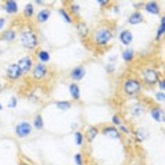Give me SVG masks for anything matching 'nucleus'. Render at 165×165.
I'll return each mask as SVG.
<instances>
[{"mask_svg":"<svg viewBox=\"0 0 165 165\" xmlns=\"http://www.w3.org/2000/svg\"><path fill=\"white\" fill-rule=\"evenodd\" d=\"M146 10L149 12L151 14H154V15H158L160 13V9L159 6L155 2H150L148 3L145 6Z\"/></svg>","mask_w":165,"mask_h":165,"instance_id":"obj_10","label":"nucleus"},{"mask_svg":"<svg viewBox=\"0 0 165 165\" xmlns=\"http://www.w3.org/2000/svg\"><path fill=\"white\" fill-rule=\"evenodd\" d=\"M16 104H17V100L15 98H11L10 102H9L8 106L10 108H13L15 107L16 105Z\"/></svg>","mask_w":165,"mask_h":165,"instance_id":"obj_29","label":"nucleus"},{"mask_svg":"<svg viewBox=\"0 0 165 165\" xmlns=\"http://www.w3.org/2000/svg\"><path fill=\"white\" fill-rule=\"evenodd\" d=\"M75 160L78 165H82V160H81V157L80 154H77L75 156Z\"/></svg>","mask_w":165,"mask_h":165,"instance_id":"obj_32","label":"nucleus"},{"mask_svg":"<svg viewBox=\"0 0 165 165\" xmlns=\"http://www.w3.org/2000/svg\"><path fill=\"white\" fill-rule=\"evenodd\" d=\"M3 37L5 40L7 41H12L15 39L16 33L13 30H7L3 34Z\"/></svg>","mask_w":165,"mask_h":165,"instance_id":"obj_18","label":"nucleus"},{"mask_svg":"<svg viewBox=\"0 0 165 165\" xmlns=\"http://www.w3.org/2000/svg\"><path fill=\"white\" fill-rule=\"evenodd\" d=\"M104 133L105 134H106L107 136H110V137L112 138H120V133H119V131H118L116 129L113 127H108L106 128L104 131Z\"/></svg>","mask_w":165,"mask_h":165,"instance_id":"obj_17","label":"nucleus"},{"mask_svg":"<svg viewBox=\"0 0 165 165\" xmlns=\"http://www.w3.org/2000/svg\"><path fill=\"white\" fill-rule=\"evenodd\" d=\"M97 133H98V130H96L95 128H94V127L90 128L89 130H88V132H87V135H86L87 139L89 140V141L92 140L96 136Z\"/></svg>","mask_w":165,"mask_h":165,"instance_id":"obj_20","label":"nucleus"},{"mask_svg":"<svg viewBox=\"0 0 165 165\" xmlns=\"http://www.w3.org/2000/svg\"><path fill=\"white\" fill-rule=\"evenodd\" d=\"M158 73L153 69H148L143 73V79L148 84H155L158 81Z\"/></svg>","mask_w":165,"mask_h":165,"instance_id":"obj_5","label":"nucleus"},{"mask_svg":"<svg viewBox=\"0 0 165 165\" xmlns=\"http://www.w3.org/2000/svg\"><path fill=\"white\" fill-rule=\"evenodd\" d=\"M50 16V11L48 10H43L37 14V20L40 23H44L48 21Z\"/></svg>","mask_w":165,"mask_h":165,"instance_id":"obj_14","label":"nucleus"},{"mask_svg":"<svg viewBox=\"0 0 165 165\" xmlns=\"http://www.w3.org/2000/svg\"><path fill=\"white\" fill-rule=\"evenodd\" d=\"M159 84H160V87L161 89H164V80H160L159 81Z\"/></svg>","mask_w":165,"mask_h":165,"instance_id":"obj_35","label":"nucleus"},{"mask_svg":"<svg viewBox=\"0 0 165 165\" xmlns=\"http://www.w3.org/2000/svg\"><path fill=\"white\" fill-rule=\"evenodd\" d=\"M151 115L157 122H163L164 121V112L161 109L156 108L151 111Z\"/></svg>","mask_w":165,"mask_h":165,"instance_id":"obj_12","label":"nucleus"},{"mask_svg":"<svg viewBox=\"0 0 165 165\" xmlns=\"http://www.w3.org/2000/svg\"><path fill=\"white\" fill-rule=\"evenodd\" d=\"M78 31L81 34H82V36H85L88 33V29L87 26H85V24H79L78 26Z\"/></svg>","mask_w":165,"mask_h":165,"instance_id":"obj_26","label":"nucleus"},{"mask_svg":"<svg viewBox=\"0 0 165 165\" xmlns=\"http://www.w3.org/2000/svg\"><path fill=\"white\" fill-rule=\"evenodd\" d=\"M5 20H4L3 18H1V19H0V29L3 27V26L5 24Z\"/></svg>","mask_w":165,"mask_h":165,"instance_id":"obj_36","label":"nucleus"},{"mask_svg":"<svg viewBox=\"0 0 165 165\" xmlns=\"http://www.w3.org/2000/svg\"><path fill=\"white\" fill-rule=\"evenodd\" d=\"M82 140H83V136L82 134L79 132H77L75 133V142L78 145H81L82 143Z\"/></svg>","mask_w":165,"mask_h":165,"instance_id":"obj_27","label":"nucleus"},{"mask_svg":"<svg viewBox=\"0 0 165 165\" xmlns=\"http://www.w3.org/2000/svg\"><path fill=\"white\" fill-rule=\"evenodd\" d=\"M143 21V15L140 13H133V15L131 16L129 19V22H130V24H133V25H135V24H138V23H141Z\"/></svg>","mask_w":165,"mask_h":165,"instance_id":"obj_15","label":"nucleus"},{"mask_svg":"<svg viewBox=\"0 0 165 165\" xmlns=\"http://www.w3.org/2000/svg\"><path fill=\"white\" fill-rule=\"evenodd\" d=\"M33 123H34V126H35L37 129H38V130L41 129V128L43 127V122L42 117H41L40 115H37L35 120H34Z\"/></svg>","mask_w":165,"mask_h":165,"instance_id":"obj_24","label":"nucleus"},{"mask_svg":"<svg viewBox=\"0 0 165 165\" xmlns=\"http://www.w3.org/2000/svg\"><path fill=\"white\" fill-rule=\"evenodd\" d=\"M69 90H70L71 95L75 99L78 100V98H80V89H79L78 85H76V84H71V85H70Z\"/></svg>","mask_w":165,"mask_h":165,"instance_id":"obj_16","label":"nucleus"},{"mask_svg":"<svg viewBox=\"0 0 165 165\" xmlns=\"http://www.w3.org/2000/svg\"><path fill=\"white\" fill-rule=\"evenodd\" d=\"M60 14L63 16V17H64V19H65L66 21H68V22H71V18L70 16L68 15V13L65 12V10H60Z\"/></svg>","mask_w":165,"mask_h":165,"instance_id":"obj_28","label":"nucleus"},{"mask_svg":"<svg viewBox=\"0 0 165 165\" xmlns=\"http://www.w3.org/2000/svg\"><path fill=\"white\" fill-rule=\"evenodd\" d=\"M47 75V67L45 65L40 63L35 66V68L33 69V75L36 79H42L45 77V75Z\"/></svg>","mask_w":165,"mask_h":165,"instance_id":"obj_7","label":"nucleus"},{"mask_svg":"<svg viewBox=\"0 0 165 165\" xmlns=\"http://www.w3.org/2000/svg\"><path fill=\"white\" fill-rule=\"evenodd\" d=\"M5 9L8 13H10V14L16 13L18 11L17 3L14 1H8L5 3Z\"/></svg>","mask_w":165,"mask_h":165,"instance_id":"obj_13","label":"nucleus"},{"mask_svg":"<svg viewBox=\"0 0 165 165\" xmlns=\"http://www.w3.org/2000/svg\"><path fill=\"white\" fill-rule=\"evenodd\" d=\"M156 97L158 98V100L159 101H164V94L163 92H158L156 95Z\"/></svg>","mask_w":165,"mask_h":165,"instance_id":"obj_31","label":"nucleus"},{"mask_svg":"<svg viewBox=\"0 0 165 165\" xmlns=\"http://www.w3.org/2000/svg\"><path fill=\"white\" fill-rule=\"evenodd\" d=\"M85 75V71L84 68L81 67H78V68H75L71 72V77H72L75 80H81L84 78Z\"/></svg>","mask_w":165,"mask_h":165,"instance_id":"obj_11","label":"nucleus"},{"mask_svg":"<svg viewBox=\"0 0 165 165\" xmlns=\"http://www.w3.org/2000/svg\"><path fill=\"white\" fill-rule=\"evenodd\" d=\"M113 122L114 123H115V124H116V125H119V124H120V118L118 117L117 115H115V116H113Z\"/></svg>","mask_w":165,"mask_h":165,"instance_id":"obj_33","label":"nucleus"},{"mask_svg":"<svg viewBox=\"0 0 165 165\" xmlns=\"http://www.w3.org/2000/svg\"><path fill=\"white\" fill-rule=\"evenodd\" d=\"M1 90H2V85L0 84V92H1Z\"/></svg>","mask_w":165,"mask_h":165,"instance_id":"obj_38","label":"nucleus"},{"mask_svg":"<svg viewBox=\"0 0 165 165\" xmlns=\"http://www.w3.org/2000/svg\"><path fill=\"white\" fill-rule=\"evenodd\" d=\"M17 65L19 66L22 74H23L30 70L32 67V60L29 57H24L18 61Z\"/></svg>","mask_w":165,"mask_h":165,"instance_id":"obj_8","label":"nucleus"},{"mask_svg":"<svg viewBox=\"0 0 165 165\" xmlns=\"http://www.w3.org/2000/svg\"><path fill=\"white\" fill-rule=\"evenodd\" d=\"M141 111H142V109H141V106H140V105H135V106L133 107V113H134V114L139 115V114L141 113Z\"/></svg>","mask_w":165,"mask_h":165,"instance_id":"obj_30","label":"nucleus"},{"mask_svg":"<svg viewBox=\"0 0 165 165\" xmlns=\"http://www.w3.org/2000/svg\"><path fill=\"white\" fill-rule=\"evenodd\" d=\"M33 12H34V9H33V5L31 3H28L25 6L24 9V14L26 17H31L33 15Z\"/></svg>","mask_w":165,"mask_h":165,"instance_id":"obj_19","label":"nucleus"},{"mask_svg":"<svg viewBox=\"0 0 165 165\" xmlns=\"http://www.w3.org/2000/svg\"><path fill=\"white\" fill-rule=\"evenodd\" d=\"M20 40L22 44L28 49H33L37 45V37L31 30H25L22 32L20 35Z\"/></svg>","mask_w":165,"mask_h":165,"instance_id":"obj_1","label":"nucleus"},{"mask_svg":"<svg viewBox=\"0 0 165 165\" xmlns=\"http://www.w3.org/2000/svg\"><path fill=\"white\" fill-rule=\"evenodd\" d=\"M21 165H28V164H24V163H23V164H22Z\"/></svg>","mask_w":165,"mask_h":165,"instance_id":"obj_40","label":"nucleus"},{"mask_svg":"<svg viewBox=\"0 0 165 165\" xmlns=\"http://www.w3.org/2000/svg\"><path fill=\"white\" fill-rule=\"evenodd\" d=\"M140 88H141L140 83L135 79L128 80L124 85V90L128 95H134L140 90Z\"/></svg>","mask_w":165,"mask_h":165,"instance_id":"obj_3","label":"nucleus"},{"mask_svg":"<svg viewBox=\"0 0 165 165\" xmlns=\"http://www.w3.org/2000/svg\"><path fill=\"white\" fill-rule=\"evenodd\" d=\"M57 106H58L60 109L62 110H65V109H69L71 106V104L68 102H59V103H57Z\"/></svg>","mask_w":165,"mask_h":165,"instance_id":"obj_25","label":"nucleus"},{"mask_svg":"<svg viewBox=\"0 0 165 165\" xmlns=\"http://www.w3.org/2000/svg\"><path fill=\"white\" fill-rule=\"evenodd\" d=\"M71 9H72L73 12H74L75 13H78V10H79V5H73Z\"/></svg>","mask_w":165,"mask_h":165,"instance_id":"obj_34","label":"nucleus"},{"mask_svg":"<svg viewBox=\"0 0 165 165\" xmlns=\"http://www.w3.org/2000/svg\"><path fill=\"white\" fill-rule=\"evenodd\" d=\"M32 127L28 123H22L19 124L16 129V133L20 137H25L30 134Z\"/></svg>","mask_w":165,"mask_h":165,"instance_id":"obj_4","label":"nucleus"},{"mask_svg":"<svg viewBox=\"0 0 165 165\" xmlns=\"http://www.w3.org/2000/svg\"><path fill=\"white\" fill-rule=\"evenodd\" d=\"M165 30V23H164V17L162 18L161 20V23H160V26L159 29H158V33H157V39H160L161 37V36L164 34Z\"/></svg>","mask_w":165,"mask_h":165,"instance_id":"obj_23","label":"nucleus"},{"mask_svg":"<svg viewBox=\"0 0 165 165\" xmlns=\"http://www.w3.org/2000/svg\"><path fill=\"white\" fill-rule=\"evenodd\" d=\"M112 32L108 29H102L98 30L95 36V41L98 45H105L112 39Z\"/></svg>","mask_w":165,"mask_h":165,"instance_id":"obj_2","label":"nucleus"},{"mask_svg":"<svg viewBox=\"0 0 165 165\" xmlns=\"http://www.w3.org/2000/svg\"><path fill=\"white\" fill-rule=\"evenodd\" d=\"M2 108H3V106H2V105H1V103H0V109H2Z\"/></svg>","mask_w":165,"mask_h":165,"instance_id":"obj_39","label":"nucleus"},{"mask_svg":"<svg viewBox=\"0 0 165 165\" xmlns=\"http://www.w3.org/2000/svg\"><path fill=\"white\" fill-rule=\"evenodd\" d=\"M123 57L126 61H130L133 58V50L131 49L125 50L123 54Z\"/></svg>","mask_w":165,"mask_h":165,"instance_id":"obj_21","label":"nucleus"},{"mask_svg":"<svg viewBox=\"0 0 165 165\" xmlns=\"http://www.w3.org/2000/svg\"><path fill=\"white\" fill-rule=\"evenodd\" d=\"M121 129H122V130H123V131H125V132H128L127 130H126V127H124V126H121Z\"/></svg>","mask_w":165,"mask_h":165,"instance_id":"obj_37","label":"nucleus"},{"mask_svg":"<svg viewBox=\"0 0 165 165\" xmlns=\"http://www.w3.org/2000/svg\"><path fill=\"white\" fill-rule=\"evenodd\" d=\"M120 40L125 45H129L133 40V34L129 30H124L120 33Z\"/></svg>","mask_w":165,"mask_h":165,"instance_id":"obj_9","label":"nucleus"},{"mask_svg":"<svg viewBox=\"0 0 165 165\" xmlns=\"http://www.w3.org/2000/svg\"><path fill=\"white\" fill-rule=\"evenodd\" d=\"M7 76L10 79H17L23 75L21 71H20L19 66L16 64H13L9 66V68H7V71H6Z\"/></svg>","mask_w":165,"mask_h":165,"instance_id":"obj_6","label":"nucleus"},{"mask_svg":"<svg viewBox=\"0 0 165 165\" xmlns=\"http://www.w3.org/2000/svg\"><path fill=\"white\" fill-rule=\"evenodd\" d=\"M38 57L40 58V60L43 61V62H47V61L50 60V54H49V53L47 52V51H44V50H41L39 53Z\"/></svg>","mask_w":165,"mask_h":165,"instance_id":"obj_22","label":"nucleus"}]
</instances>
